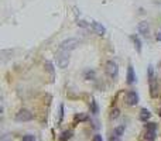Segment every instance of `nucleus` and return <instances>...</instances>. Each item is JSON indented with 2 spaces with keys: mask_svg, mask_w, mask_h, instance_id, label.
I'll list each match as a JSON object with an SVG mask.
<instances>
[{
  "mask_svg": "<svg viewBox=\"0 0 161 141\" xmlns=\"http://www.w3.org/2000/svg\"><path fill=\"white\" fill-rule=\"evenodd\" d=\"M78 45H79V39L78 38H68V39H64V41L59 44V50L67 51V52H71V51L75 50Z\"/></svg>",
  "mask_w": 161,
  "mask_h": 141,
  "instance_id": "7ed1b4c3",
  "label": "nucleus"
},
{
  "mask_svg": "<svg viewBox=\"0 0 161 141\" xmlns=\"http://www.w3.org/2000/svg\"><path fill=\"white\" fill-rule=\"evenodd\" d=\"M109 141H120V140H119V137H116V135H112V137L109 138Z\"/></svg>",
  "mask_w": 161,
  "mask_h": 141,
  "instance_id": "393cba45",
  "label": "nucleus"
},
{
  "mask_svg": "<svg viewBox=\"0 0 161 141\" xmlns=\"http://www.w3.org/2000/svg\"><path fill=\"white\" fill-rule=\"evenodd\" d=\"M126 102L129 106H136L138 103V95L134 92V90H130L126 95Z\"/></svg>",
  "mask_w": 161,
  "mask_h": 141,
  "instance_id": "423d86ee",
  "label": "nucleus"
},
{
  "mask_svg": "<svg viewBox=\"0 0 161 141\" xmlns=\"http://www.w3.org/2000/svg\"><path fill=\"white\" fill-rule=\"evenodd\" d=\"M130 38H131V41H133V44H134V48H136V51H137L138 54L141 52V41H140V38H138L136 34H131L130 35Z\"/></svg>",
  "mask_w": 161,
  "mask_h": 141,
  "instance_id": "9d476101",
  "label": "nucleus"
},
{
  "mask_svg": "<svg viewBox=\"0 0 161 141\" xmlns=\"http://www.w3.org/2000/svg\"><path fill=\"white\" fill-rule=\"evenodd\" d=\"M86 118H88V116L86 114H76L75 116V120H86Z\"/></svg>",
  "mask_w": 161,
  "mask_h": 141,
  "instance_id": "4be33fe9",
  "label": "nucleus"
},
{
  "mask_svg": "<svg viewBox=\"0 0 161 141\" xmlns=\"http://www.w3.org/2000/svg\"><path fill=\"white\" fill-rule=\"evenodd\" d=\"M78 25H81V27H88L86 21H83V20H79V21H78Z\"/></svg>",
  "mask_w": 161,
  "mask_h": 141,
  "instance_id": "b1692460",
  "label": "nucleus"
},
{
  "mask_svg": "<svg viewBox=\"0 0 161 141\" xmlns=\"http://www.w3.org/2000/svg\"><path fill=\"white\" fill-rule=\"evenodd\" d=\"M150 117H151V113H150L147 109H141V112H140V120L141 121H147Z\"/></svg>",
  "mask_w": 161,
  "mask_h": 141,
  "instance_id": "9b49d317",
  "label": "nucleus"
},
{
  "mask_svg": "<svg viewBox=\"0 0 161 141\" xmlns=\"http://www.w3.org/2000/svg\"><path fill=\"white\" fill-rule=\"evenodd\" d=\"M85 79H88V81L95 79V70H86L85 72Z\"/></svg>",
  "mask_w": 161,
  "mask_h": 141,
  "instance_id": "f3484780",
  "label": "nucleus"
},
{
  "mask_svg": "<svg viewBox=\"0 0 161 141\" xmlns=\"http://www.w3.org/2000/svg\"><path fill=\"white\" fill-rule=\"evenodd\" d=\"M92 28L95 30V33H98L99 35H105L106 34V28H105V25L103 24H100V23H98V21H92Z\"/></svg>",
  "mask_w": 161,
  "mask_h": 141,
  "instance_id": "6e6552de",
  "label": "nucleus"
},
{
  "mask_svg": "<svg viewBox=\"0 0 161 141\" xmlns=\"http://www.w3.org/2000/svg\"><path fill=\"white\" fill-rule=\"evenodd\" d=\"M23 141H35V138L31 134H25V135H23Z\"/></svg>",
  "mask_w": 161,
  "mask_h": 141,
  "instance_id": "aec40b11",
  "label": "nucleus"
},
{
  "mask_svg": "<svg viewBox=\"0 0 161 141\" xmlns=\"http://www.w3.org/2000/svg\"><path fill=\"white\" fill-rule=\"evenodd\" d=\"M127 83H134L136 81H137V78H136V73H134V69H133V65H129V68H127Z\"/></svg>",
  "mask_w": 161,
  "mask_h": 141,
  "instance_id": "1a4fd4ad",
  "label": "nucleus"
},
{
  "mask_svg": "<svg viewBox=\"0 0 161 141\" xmlns=\"http://www.w3.org/2000/svg\"><path fill=\"white\" fill-rule=\"evenodd\" d=\"M119 114H120V110H119L117 107H115V109H112V112H110V118L115 120V118L119 117Z\"/></svg>",
  "mask_w": 161,
  "mask_h": 141,
  "instance_id": "2eb2a0df",
  "label": "nucleus"
},
{
  "mask_svg": "<svg viewBox=\"0 0 161 141\" xmlns=\"http://www.w3.org/2000/svg\"><path fill=\"white\" fill-rule=\"evenodd\" d=\"M160 114H161V112H160Z\"/></svg>",
  "mask_w": 161,
  "mask_h": 141,
  "instance_id": "bb28decb",
  "label": "nucleus"
},
{
  "mask_svg": "<svg viewBox=\"0 0 161 141\" xmlns=\"http://www.w3.org/2000/svg\"><path fill=\"white\" fill-rule=\"evenodd\" d=\"M146 130L150 133H155V130H157V124L155 123H147L146 124Z\"/></svg>",
  "mask_w": 161,
  "mask_h": 141,
  "instance_id": "ddd939ff",
  "label": "nucleus"
},
{
  "mask_svg": "<svg viewBox=\"0 0 161 141\" xmlns=\"http://www.w3.org/2000/svg\"><path fill=\"white\" fill-rule=\"evenodd\" d=\"M62 118H64V106L61 104V106H59V121L58 123H61Z\"/></svg>",
  "mask_w": 161,
  "mask_h": 141,
  "instance_id": "412c9836",
  "label": "nucleus"
},
{
  "mask_svg": "<svg viewBox=\"0 0 161 141\" xmlns=\"http://www.w3.org/2000/svg\"><path fill=\"white\" fill-rule=\"evenodd\" d=\"M92 141H103V140H102V135L100 134H96V135H93V140Z\"/></svg>",
  "mask_w": 161,
  "mask_h": 141,
  "instance_id": "5701e85b",
  "label": "nucleus"
},
{
  "mask_svg": "<svg viewBox=\"0 0 161 141\" xmlns=\"http://www.w3.org/2000/svg\"><path fill=\"white\" fill-rule=\"evenodd\" d=\"M45 69H47L48 72L54 76V66H52V64H51L50 61H45Z\"/></svg>",
  "mask_w": 161,
  "mask_h": 141,
  "instance_id": "a211bd4d",
  "label": "nucleus"
},
{
  "mask_svg": "<svg viewBox=\"0 0 161 141\" xmlns=\"http://www.w3.org/2000/svg\"><path fill=\"white\" fill-rule=\"evenodd\" d=\"M155 38H157V41H161V28H160V31L157 33V37H155Z\"/></svg>",
  "mask_w": 161,
  "mask_h": 141,
  "instance_id": "a878e982",
  "label": "nucleus"
},
{
  "mask_svg": "<svg viewBox=\"0 0 161 141\" xmlns=\"http://www.w3.org/2000/svg\"><path fill=\"white\" fill-rule=\"evenodd\" d=\"M124 131V126H119L115 128V131H113V135H116V137H120L121 134H123Z\"/></svg>",
  "mask_w": 161,
  "mask_h": 141,
  "instance_id": "4468645a",
  "label": "nucleus"
},
{
  "mask_svg": "<svg viewBox=\"0 0 161 141\" xmlns=\"http://www.w3.org/2000/svg\"><path fill=\"white\" fill-rule=\"evenodd\" d=\"M106 73L113 79V81H116V79H117V76H119V66H117V64H116L115 61H107L106 62Z\"/></svg>",
  "mask_w": 161,
  "mask_h": 141,
  "instance_id": "20e7f679",
  "label": "nucleus"
},
{
  "mask_svg": "<svg viewBox=\"0 0 161 141\" xmlns=\"http://www.w3.org/2000/svg\"><path fill=\"white\" fill-rule=\"evenodd\" d=\"M148 86H150V95H151V97H157L158 83L154 76V68H153V65H148Z\"/></svg>",
  "mask_w": 161,
  "mask_h": 141,
  "instance_id": "f257e3e1",
  "label": "nucleus"
},
{
  "mask_svg": "<svg viewBox=\"0 0 161 141\" xmlns=\"http://www.w3.org/2000/svg\"><path fill=\"white\" fill-rule=\"evenodd\" d=\"M55 59H56V65H58L59 68H62V69H65V68L69 65V52L59 50L55 55Z\"/></svg>",
  "mask_w": 161,
  "mask_h": 141,
  "instance_id": "f03ea898",
  "label": "nucleus"
},
{
  "mask_svg": "<svg viewBox=\"0 0 161 141\" xmlns=\"http://www.w3.org/2000/svg\"><path fill=\"white\" fill-rule=\"evenodd\" d=\"M138 33L144 37H148L150 33V27H148V23L147 21H140L138 23Z\"/></svg>",
  "mask_w": 161,
  "mask_h": 141,
  "instance_id": "0eeeda50",
  "label": "nucleus"
},
{
  "mask_svg": "<svg viewBox=\"0 0 161 141\" xmlns=\"http://www.w3.org/2000/svg\"><path fill=\"white\" fill-rule=\"evenodd\" d=\"M98 112H99V109H98V104H96V100H92L90 102V113L96 114Z\"/></svg>",
  "mask_w": 161,
  "mask_h": 141,
  "instance_id": "dca6fc26",
  "label": "nucleus"
},
{
  "mask_svg": "<svg viewBox=\"0 0 161 141\" xmlns=\"http://www.w3.org/2000/svg\"><path fill=\"white\" fill-rule=\"evenodd\" d=\"M33 117H34L33 113L27 109H21L16 113V120L17 121H30V120H33Z\"/></svg>",
  "mask_w": 161,
  "mask_h": 141,
  "instance_id": "39448f33",
  "label": "nucleus"
},
{
  "mask_svg": "<svg viewBox=\"0 0 161 141\" xmlns=\"http://www.w3.org/2000/svg\"><path fill=\"white\" fill-rule=\"evenodd\" d=\"M71 137H72V131H71V130H67V131H64L61 134V137H59V141H68Z\"/></svg>",
  "mask_w": 161,
  "mask_h": 141,
  "instance_id": "f8f14e48",
  "label": "nucleus"
},
{
  "mask_svg": "<svg viewBox=\"0 0 161 141\" xmlns=\"http://www.w3.org/2000/svg\"><path fill=\"white\" fill-rule=\"evenodd\" d=\"M154 137H155V133H150V131L146 133V140L147 141H154Z\"/></svg>",
  "mask_w": 161,
  "mask_h": 141,
  "instance_id": "6ab92c4d",
  "label": "nucleus"
}]
</instances>
